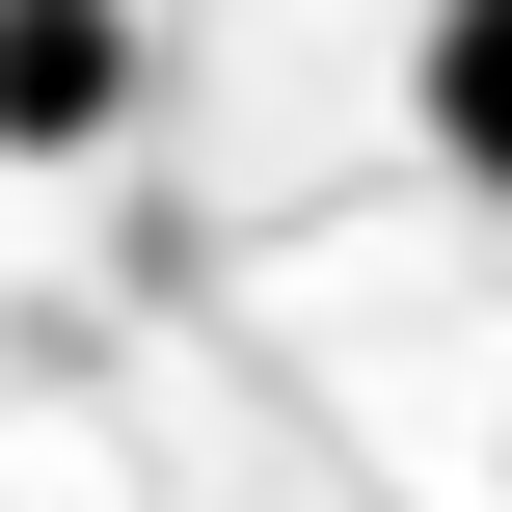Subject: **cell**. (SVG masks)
<instances>
[{"label": "cell", "instance_id": "6da1fadb", "mask_svg": "<svg viewBox=\"0 0 512 512\" xmlns=\"http://www.w3.org/2000/svg\"><path fill=\"white\" fill-rule=\"evenodd\" d=\"M108 108H135V27L108 0H0V162H81Z\"/></svg>", "mask_w": 512, "mask_h": 512}, {"label": "cell", "instance_id": "7a4b0ae2", "mask_svg": "<svg viewBox=\"0 0 512 512\" xmlns=\"http://www.w3.org/2000/svg\"><path fill=\"white\" fill-rule=\"evenodd\" d=\"M405 108H432V162H459V189H512V0L432 27V81H405Z\"/></svg>", "mask_w": 512, "mask_h": 512}]
</instances>
